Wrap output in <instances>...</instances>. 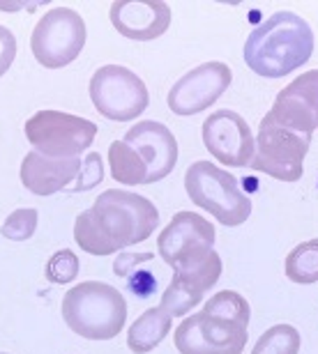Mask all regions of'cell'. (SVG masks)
Segmentation results:
<instances>
[{"mask_svg":"<svg viewBox=\"0 0 318 354\" xmlns=\"http://www.w3.org/2000/svg\"><path fill=\"white\" fill-rule=\"evenodd\" d=\"M300 345V331L293 324H274L254 343L251 354H298Z\"/></svg>","mask_w":318,"mask_h":354,"instance_id":"44dd1931","label":"cell"},{"mask_svg":"<svg viewBox=\"0 0 318 354\" xmlns=\"http://www.w3.org/2000/svg\"><path fill=\"white\" fill-rule=\"evenodd\" d=\"M88 92L97 113L113 122L136 120L150 104V92L141 76L123 65H104L97 69Z\"/></svg>","mask_w":318,"mask_h":354,"instance_id":"ba28073f","label":"cell"},{"mask_svg":"<svg viewBox=\"0 0 318 354\" xmlns=\"http://www.w3.org/2000/svg\"><path fill=\"white\" fill-rule=\"evenodd\" d=\"M14 58H17V37L12 35L10 28L0 26V76L7 74Z\"/></svg>","mask_w":318,"mask_h":354,"instance_id":"4316f807","label":"cell"},{"mask_svg":"<svg viewBox=\"0 0 318 354\" xmlns=\"http://www.w3.org/2000/svg\"><path fill=\"white\" fill-rule=\"evenodd\" d=\"M159 228V209L134 191L109 189L74 221V239L90 256H111L145 242Z\"/></svg>","mask_w":318,"mask_h":354,"instance_id":"6da1fadb","label":"cell"},{"mask_svg":"<svg viewBox=\"0 0 318 354\" xmlns=\"http://www.w3.org/2000/svg\"><path fill=\"white\" fill-rule=\"evenodd\" d=\"M171 324H173V317L161 306L148 308L145 313H141L139 320H134L132 327L127 329V348L134 354L152 352L168 336Z\"/></svg>","mask_w":318,"mask_h":354,"instance_id":"2e32d148","label":"cell"},{"mask_svg":"<svg viewBox=\"0 0 318 354\" xmlns=\"http://www.w3.org/2000/svg\"><path fill=\"white\" fill-rule=\"evenodd\" d=\"M247 341V327L203 310L187 315L173 336V345L180 354H242Z\"/></svg>","mask_w":318,"mask_h":354,"instance_id":"30bf717a","label":"cell"},{"mask_svg":"<svg viewBox=\"0 0 318 354\" xmlns=\"http://www.w3.org/2000/svg\"><path fill=\"white\" fill-rule=\"evenodd\" d=\"M281 92L305 106L318 127V69H312V72L298 76V79L288 83Z\"/></svg>","mask_w":318,"mask_h":354,"instance_id":"7402d4cb","label":"cell"},{"mask_svg":"<svg viewBox=\"0 0 318 354\" xmlns=\"http://www.w3.org/2000/svg\"><path fill=\"white\" fill-rule=\"evenodd\" d=\"M201 136L206 150L219 164L229 168H247L251 166L256 154V138L251 127L240 113L231 109H219L206 118L201 127Z\"/></svg>","mask_w":318,"mask_h":354,"instance_id":"8fae6325","label":"cell"},{"mask_svg":"<svg viewBox=\"0 0 318 354\" xmlns=\"http://www.w3.org/2000/svg\"><path fill=\"white\" fill-rule=\"evenodd\" d=\"M203 297H206V295L199 292L196 288H192L189 283L180 281L178 276L173 274V279H171V283H168V288L164 290V292H161L159 306L164 308L171 317H182V315L192 313V310L199 306L201 301H206Z\"/></svg>","mask_w":318,"mask_h":354,"instance_id":"ffe728a7","label":"cell"},{"mask_svg":"<svg viewBox=\"0 0 318 354\" xmlns=\"http://www.w3.org/2000/svg\"><path fill=\"white\" fill-rule=\"evenodd\" d=\"M26 138L46 157H81L95 143L97 124L62 111H37L26 120Z\"/></svg>","mask_w":318,"mask_h":354,"instance_id":"52a82bcc","label":"cell"},{"mask_svg":"<svg viewBox=\"0 0 318 354\" xmlns=\"http://www.w3.org/2000/svg\"><path fill=\"white\" fill-rule=\"evenodd\" d=\"M185 191L199 209H206L226 228L242 225L251 216V198L233 173L212 161H196L185 173Z\"/></svg>","mask_w":318,"mask_h":354,"instance_id":"277c9868","label":"cell"},{"mask_svg":"<svg viewBox=\"0 0 318 354\" xmlns=\"http://www.w3.org/2000/svg\"><path fill=\"white\" fill-rule=\"evenodd\" d=\"M109 171L111 177L125 187H139L148 184V166L141 159V154L125 143V140H113L109 145Z\"/></svg>","mask_w":318,"mask_h":354,"instance_id":"e0dca14e","label":"cell"},{"mask_svg":"<svg viewBox=\"0 0 318 354\" xmlns=\"http://www.w3.org/2000/svg\"><path fill=\"white\" fill-rule=\"evenodd\" d=\"M60 313L76 336L86 341H111L127 322V301L109 283L86 281L67 290Z\"/></svg>","mask_w":318,"mask_h":354,"instance_id":"3957f363","label":"cell"},{"mask_svg":"<svg viewBox=\"0 0 318 354\" xmlns=\"http://www.w3.org/2000/svg\"><path fill=\"white\" fill-rule=\"evenodd\" d=\"M314 44L312 26L300 14L274 12L249 32L245 41V62L263 79H284L309 62Z\"/></svg>","mask_w":318,"mask_h":354,"instance_id":"7a4b0ae2","label":"cell"},{"mask_svg":"<svg viewBox=\"0 0 318 354\" xmlns=\"http://www.w3.org/2000/svg\"><path fill=\"white\" fill-rule=\"evenodd\" d=\"M127 281H130V290L136 297L152 295L154 288H157V286H154V276L150 272H141V269H139V272H134Z\"/></svg>","mask_w":318,"mask_h":354,"instance_id":"83f0119b","label":"cell"},{"mask_svg":"<svg viewBox=\"0 0 318 354\" xmlns=\"http://www.w3.org/2000/svg\"><path fill=\"white\" fill-rule=\"evenodd\" d=\"M104 180V161H102V154L97 152H90L86 154V159L81 161V171L76 175V182L72 191L74 194H83V191H90L95 187H100Z\"/></svg>","mask_w":318,"mask_h":354,"instance_id":"d4e9b609","label":"cell"},{"mask_svg":"<svg viewBox=\"0 0 318 354\" xmlns=\"http://www.w3.org/2000/svg\"><path fill=\"white\" fill-rule=\"evenodd\" d=\"M79 269H81V263H79V258H76V253L69 249H60L48 258L44 274L55 286H67V283H72L76 276H79Z\"/></svg>","mask_w":318,"mask_h":354,"instance_id":"cb8c5ba5","label":"cell"},{"mask_svg":"<svg viewBox=\"0 0 318 354\" xmlns=\"http://www.w3.org/2000/svg\"><path fill=\"white\" fill-rule=\"evenodd\" d=\"M231 81L233 74L229 65L217 60L203 62L192 72H187L180 81H175V86L168 90V109L180 118L196 115V113L210 109L229 90Z\"/></svg>","mask_w":318,"mask_h":354,"instance_id":"7c38bea8","label":"cell"},{"mask_svg":"<svg viewBox=\"0 0 318 354\" xmlns=\"http://www.w3.org/2000/svg\"><path fill=\"white\" fill-rule=\"evenodd\" d=\"M81 171V157H46L28 152L21 161V184L35 196H53L69 187Z\"/></svg>","mask_w":318,"mask_h":354,"instance_id":"9a60e30c","label":"cell"},{"mask_svg":"<svg viewBox=\"0 0 318 354\" xmlns=\"http://www.w3.org/2000/svg\"><path fill=\"white\" fill-rule=\"evenodd\" d=\"M152 258H154V253H127V251H123L116 258V263H113V274L120 276V279H130L134 272H139L141 265L150 263Z\"/></svg>","mask_w":318,"mask_h":354,"instance_id":"484cf974","label":"cell"},{"mask_svg":"<svg viewBox=\"0 0 318 354\" xmlns=\"http://www.w3.org/2000/svg\"><path fill=\"white\" fill-rule=\"evenodd\" d=\"M286 279L298 286H312L318 283V237L298 244L286 256L284 263Z\"/></svg>","mask_w":318,"mask_h":354,"instance_id":"ac0fdd59","label":"cell"},{"mask_svg":"<svg viewBox=\"0 0 318 354\" xmlns=\"http://www.w3.org/2000/svg\"><path fill=\"white\" fill-rule=\"evenodd\" d=\"M125 143L134 147L148 166V184L164 180L178 164V140L166 124L141 120L125 133Z\"/></svg>","mask_w":318,"mask_h":354,"instance_id":"4fadbf2b","label":"cell"},{"mask_svg":"<svg viewBox=\"0 0 318 354\" xmlns=\"http://www.w3.org/2000/svg\"><path fill=\"white\" fill-rule=\"evenodd\" d=\"M0 354H7V352H0Z\"/></svg>","mask_w":318,"mask_h":354,"instance_id":"f1b7e54d","label":"cell"},{"mask_svg":"<svg viewBox=\"0 0 318 354\" xmlns=\"http://www.w3.org/2000/svg\"><path fill=\"white\" fill-rule=\"evenodd\" d=\"M203 313L236 322L240 327H249V320H251L249 301L240 292H236V290H219V292H215L203 304Z\"/></svg>","mask_w":318,"mask_h":354,"instance_id":"d6986e66","label":"cell"},{"mask_svg":"<svg viewBox=\"0 0 318 354\" xmlns=\"http://www.w3.org/2000/svg\"><path fill=\"white\" fill-rule=\"evenodd\" d=\"M217 230L206 216L196 212H178L159 232V258L173 272L196 267L215 253Z\"/></svg>","mask_w":318,"mask_h":354,"instance_id":"9c48e42d","label":"cell"},{"mask_svg":"<svg viewBox=\"0 0 318 354\" xmlns=\"http://www.w3.org/2000/svg\"><path fill=\"white\" fill-rule=\"evenodd\" d=\"M254 138H256V154L249 166L254 173H263L279 182L300 180L305 173L312 133L295 129L272 113H265Z\"/></svg>","mask_w":318,"mask_h":354,"instance_id":"5b68a950","label":"cell"},{"mask_svg":"<svg viewBox=\"0 0 318 354\" xmlns=\"http://www.w3.org/2000/svg\"><path fill=\"white\" fill-rule=\"evenodd\" d=\"M86 39L88 30L81 14L69 7H53L35 26L30 51L42 67L62 69L79 58Z\"/></svg>","mask_w":318,"mask_h":354,"instance_id":"8992f818","label":"cell"},{"mask_svg":"<svg viewBox=\"0 0 318 354\" xmlns=\"http://www.w3.org/2000/svg\"><path fill=\"white\" fill-rule=\"evenodd\" d=\"M37 221L39 214L35 207H21L14 209L10 216L5 218L3 228H0V235L5 239H12V242H26L35 235L37 230Z\"/></svg>","mask_w":318,"mask_h":354,"instance_id":"603a6c76","label":"cell"},{"mask_svg":"<svg viewBox=\"0 0 318 354\" xmlns=\"http://www.w3.org/2000/svg\"><path fill=\"white\" fill-rule=\"evenodd\" d=\"M116 32L132 41H152L171 26V7L164 0H116L109 10Z\"/></svg>","mask_w":318,"mask_h":354,"instance_id":"5bb4252c","label":"cell"}]
</instances>
